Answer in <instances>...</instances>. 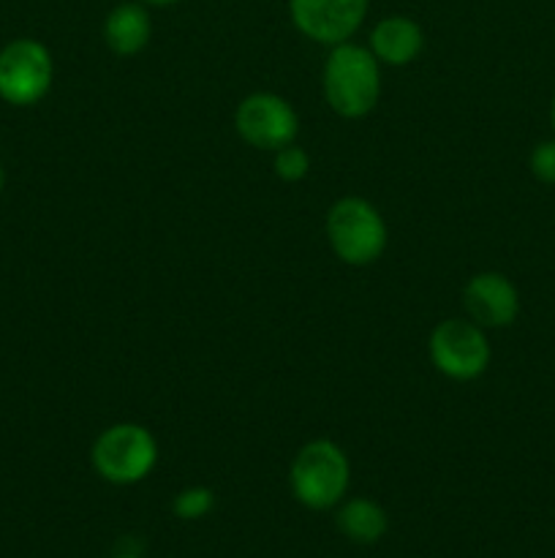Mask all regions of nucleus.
Masks as SVG:
<instances>
[{
    "instance_id": "nucleus-1",
    "label": "nucleus",
    "mask_w": 555,
    "mask_h": 558,
    "mask_svg": "<svg viewBox=\"0 0 555 558\" xmlns=\"http://www.w3.org/2000/svg\"><path fill=\"white\" fill-rule=\"evenodd\" d=\"M324 98L346 120L365 118L381 98V63L362 44H335L324 63Z\"/></svg>"
},
{
    "instance_id": "nucleus-2",
    "label": "nucleus",
    "mask_w": 555,
    "mask_h": 558,
    "mask_svg": "<svg viewBox=\"0 0 555 558\" xmlns=\"http://www.w3.org/2000/svg\"><path fill=\"white\" fill-rule=\"evenodd\" d=\"M351 463L332 439H313L294 456L288 485L299 505L308 510H332L346 496Z\"/></svg>"
},
{
    "instance_id": "nucleus-3",
    "label": "nucleus",
    "mask_w": 555,
    "mask_h": 558,
    "mask_svg": "<svg viewBox=\"0 0 555 558\" xmlns=\"http://www.w3.org/2000/svg\"><path fill=\"white\" fill-rule=\"evenodd\" d=\"M386 238L384 216L362 196H343L326 213V240L343 265L365 267L379 262Z\"/></svg>"
},
{
    "instance_id": "nucleus-4",
    "label": "nucleus",
    "mask_w": 555,
    "mask_h": 558,
    "mask_svg": "<svg viewBox=\"0 0 555 558\" xmlns=\"http://www.w3.org/2000/svg\"><path fill=\"white\" fill-rule=\"evenodd\" d=\"M92 469L112 485H134L150 477L158 463V441L145 425L118 423L98 434L90 450Z\"/></svg>"
},
{
    "instance_id": "nucleus-5",
    "label": "nucleus",
    "mask_w": 555,
    "mask_h": 558,
    "mask_svg": "<svg viewBox=\"0 0 555 558\" xmlns=\"http://www.w3.org/2000/svg\"><path fill=\"white\" fill-rule=\"evenodd\" d=\"M54 63L36 38H14L0 49V98L11 107H33L49 93Z\"/></svg>"
},
{
    "instance_id": "nucleus-6",
    "label": "nucleus",
    "mask_w": 555,
    "mask_h": 558,
    "mask_svg": "<svg viewBox=\"0 0 555 558\" xmlns=\"http://www.w3.org/2000/svg\"><path fill=\"white\" fill-rule=\"evenodd\" d=\"M430 360L446 379L471 381L488 371L493 349L488 336L471 319H444L430 332Z\"/></svg>"
},
{
    "instance_id": "nucleus-7",
    "label": "nucleus",
    "mask_w": 555,
    "mask_h": 558,
    "mask_svg": "<svg viewBox=\"0 0 555 558\" xmlns=\"http://www.w3.org/2000/svg\"><path fill=\"white\" fill-rule=\"evenodd\" d=\"M234 129L256 150L275 153L297 142L299 118L283 96L250 93L234 112Z\"/></svg>"
},
{
    "instance_id": "nucleus-8",
    "label": "nucleus",
    "mask_w": 555,
    "mask_h": 558,
    "mask_svg": "<svg viewBox=\"0 0 555 558\" xmlns=\"http://www.w3.org/2000/svg\"><path fill=\"white\" fill-rule=\"evenodd\" d=\"M370 0H288L294 27L324 47L348 41L368 16Z\"/></svg>"
},
{
    "instance_id": "nucleus-9",
    "label": "nucleus",
    "mask_w": 555,
    "mask_h": 558,
    "mask_svg": "<svg viewBox=\"0 0 555 558\" xmlns=\"http://www.w3.org/2000/svg\"><path fill=\"white\" fill-rule=\"evenodd\" d=\"M462 305L473 325L482 330H490V327L501 330V327L515 325L520 314V294L504 272H477L468 278L462 289Z\"/></svg>"
},
{
    "instance_id": "nucleus-10",
    "label": "nucleus",
    "mask_w": 555,
    "mask_h": 558,
    "mask_svg": "<svg viewBox=\"0 0 555 558\" xmlns=\"http://www.w3.org/2000/svg\"><path fill=\"white\" fill-rule=\"evenodd\" d=\"M424 47V33L411 16L392 14L384 16L381 22H375V27L370 31V52L379 60L381 65H392V69H400V65L414 63L419 58Z\"/></svg>"
},
{
    "instance_id": "nucleus-11",
    "label": "nucleus",
    "mask_w": 555,
    "mask_h": 558,
    "mask_svg": "<svg viewBox=\"0 0 555 558\" xmlns=\"http://www.w3.org/2000/svg\"><path fill=\"white\" fill-rule=\"evenodd\" d=\"M152 22L145 3H118L103 20V41L120 58L139 54L150 44Z\"/></svg>"
},
{
    "instance_id": "nucleus-12",
    "label": "nucleus",
    "mask_w": 555,
    "mask_h": 558,
    "mask_svg": "<svg viewBox=\"0 0 555 558\" xmlns=\"http://www.w3.org/2000/svg\"><path fill=\"white\" fill-rule=\"evenodd\" d=\"M335 521L337 529H341L351 543L359 545L379 543L386 534V526H390L384 507L373 499H348L346 505L337 510Z\"/></svg>"
},
{
    "instance_id": "nucleus-13",
    "label": "nucleus",
    "mask_w": 555,
    "mask_h": 558,
    "mask_svg": "<svg viewBox=\"0 0 555 558\" xmlns=\"http://www.w3.org/2000/svg\"><path fill=\"white\" fill-rule=\"evenodd\" d=\"M212 507H215V494L205 485H190V488L180 490L172 501V512L180 521H199Z\"/></svg>"
},
{
    "instance_id": "nucleus-14",
    "label": "nucleus",
    "mask_w": 555,
    "mask_h": 558,
    "mask_svg": "<svg viewBox=\"0 0 555 558\" xmlns=\"http://www.w3.org/2000/svg\"><path fill=\"white\" fill-rule=\"evenodd\" d=\"M272 169H275L278 178L286 180V183H299V180L308 178L310 156L303 150V147L297 145V142H292V145L275 150V158H272Z\"/></svg>"
},
{
    "instance_id": "nucleus-15",
    "label": "nucleus",
    "mask_w": 555,
    "mask_h": 558,
    "mask_svg": "<svg viewBox=\"0 0 555 558\" xmlns=\"http://www.w3.org/2000/svg\"><path fill=\"white\" fill-rule=\"evenodd\" d=\"M531 174L544 185H555V140L539 142L528 158Z\"/></svg>"
},
{
    "instance_id": "nucleus-16",
    "label": "nucleus",
    "mask_w": 555,
    "mask_h": 558,
    "mask_svg": "<svg viewBox=\"0 0 555 558\" xmlns=\"http://www.w3.org/2000/svg\"><path fill=\"white\" fill-rule=\"evenodd\" d=\"M139 3H145V5H174V3H180V0H139Z\"/></svg>"
},
{
    "instance_id": "nucleus-17",
    "label": "nucleus",
    "mask_w": 555,
    "mask_h": 558,
    "mask_svg": "<svg viewBox=\"0 0 555 558\" xmlns=\"http://www.w3.org/2000/svg\"><path fill=\"white\" fill-rule=\"evenodd\" d=\"M3 189H5V169L3 163H0V194H3Z\"/></svg>"
},
{
    "instance_id": "nucleus-18",
    "label": "nucleus",
    "mask_w": 555,
    "mask_h": 558,
    "mask_svg": "<svg viewBox=\"0 0 555 558\" xmlns=\"http://www.w3.org/2000/svg\"><path fill=\"white\" fill-rule=\"evenodd\" d=\"M550 123H553V131H555V96H553V104H550Z\"/></svg>"
},
{
    "instance_id": "nucleus-19",
    "label": "nucleus",
    "mask_w": 555,
    "mask_h": 558,
    "mask_svg": "<svg viewBox=\"0 0 555 558\" xmlns=\"http://www.w3.org/2000/svg\"><path fill=\"white\" fill-rule=\"evenodd\" d=\"M112 558H141V556H134V554H123V556H112Z\"/></svg>"
}]
</instances>
